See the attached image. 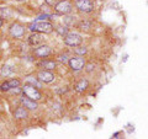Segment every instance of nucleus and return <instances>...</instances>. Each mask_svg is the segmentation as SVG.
Segmentation results:
<instances>
[{
    "label": "nucleus",
    "mask_w": 148,
    "mask_h": 139,
    "mask_svg": "<svg viewBox=\"0 0 148 139\" xmlns=\"http://www.w3.org/2000/svg\"><path fill=\"white\" fill-rule=\"evenodd\" d=\"M29 29L32 32H40V33H51L53 31V25L48 21L45 20H36L35 22H32Z\"/></svg>",
    "instance_id": "obj_1"
},
{
    "label": "nucleus",
    "mask_w": 148,
    "mask_h": 139,
    "mask_svg": "<svg viewBox=\"0 0 148 139\" xmlns=\"http://www.w3.org/2000/svg\"><path fill=\"white\" fill-rule=\"evenodd\" d=\"M22 91H24V95H26L27 97H30V99L35 101H38L42 99V95H41L40 90L37 87H35L34 85H25L22 87Z\"/></svg>",
    "instance_id": "obj_2"
},
{
    "label": "nucleus",
    "mask_w": 148,
    "mask_h": 139,
    "mask_svg": "<svg viewBox=\"0 0 148 139\" xmlns=\"http://www.w3.org/2000/svg\"><path fill=\"white\" fill-rule=\"evenodd\" d=\"M83 42V38L78 33H68L64 37V43L69 47H77V46H80V43Z\"/></svg>",
    "instance_id": "obj_3"
},
{
    "label": "nucleus",
    "mask_w": 148,
    "mask_h": 139,
    "mask_svg": "<svg viewBox=\"0 0 148 139\" xmlns=\"http://www.w3.org/2000/svg\"><path fill=\"white\" fill-rule=\"evenodd\" d=\"M56 11L58 14H62V15H68V14H71L72 10H73V6L72 4L67 1V0H62V1H59L56 4Z\"/></svg>",
    "instance_id": "obj_4"
},
{
    "label": "nucleus",
    "mask_w": 148,
    "mask_h": 139,
    "mask_svg": "<svg viewBox=\"0 0 148 139\" xmlns=\"http://www.w3.org/2000/svg\"><path fill=\"white\" fill-rule=\"evenodd\" d=\"M75 6L78 7V10L86 14H89L94 10V4H92L91 0H77Z\"/></svg>",
    "instance_id": "obj_5"
},
{
    "label": "nucleus",
    "mask_w": 148,
    "mask_h": 139,
    "mask_svg": "<svg viewBox=\"0 0 148 139\" xmlns=\"http://www.w3.org/2000/svg\"><path fill=\"white\" fill-rule=\"evenodd\" d=\"M69 63V67H71L72 70L74 72H79L83 69V67L85 65V62H84V59L80 58V57H75V58H71L68 61Z\"/></svg>",
    "instance_id": "obj_6"
},
{
    "label": "nucleus",
    "mask_w": 148,
    "mask_h": 139,
    "mask_svg": "<svg viewBox=\"0 0 148 139\" xmlns=\"http://www.w3.org/2000/svg\"><path fill=\"white\" fill-rule=\"evenodd\" d=\"M10 35L15 38H21L25 35V27L20 24H12L10 26Z\"/></svg>",
    "instance_id": "obj_7"
},
{
    "label": "nucleus",
    "mask_w": 148,
    "mask_h": 139,
    "mask_svg": "<svg viewBox=\"0 0 148 139\" xmlns=\"http://www.w3.org/2000/svg\"><path fill=\"white\" fill-rule=\"evenodd\" d=\"M20 84L21 82H20L18 79H11V80H9V81L3 82V84L0 85V90L1 91H9L11 89H15V87H18Z\"/></svg>",
    "instance_id": "obj_8"
},
{
    "label": "nucleus",
    "mask_w": 148,
    "mask_h": 139,
    "mask_svg": "<svg viewBox=\"0 0 148 139\" xmlns=\"http://www.w3.org/2000/svg\"><path fill=\"white\" fill-rule=\"evenodd\" d=\"M34 54L36 55V57L46 58V57H48V55L51 54V47H49V46L42 44V46H40L38 48H36L34 50Z\"/></svg>",
    "instance_id": "obj_9"
},
{
    "label": "nucleus",
    "mask_w": 148,
    "mask_h": 139,
    "mask_svg": "<svg viewBox=\"0 0 148 139\" xmlns=\"http://www.w3.org/2000/svg\"><path fill=\"white\" fill-rule=\"evenodd\" d=\"M21 104L25 106V108L31 110V111H34V110H36L37 107H38L37 104H36V101L30 99V97H27L26 95H24V96L21 97Z\"/></svg>",
    "instance_id": "obj_10"
},
{
    "label": "nucleus",
    "mask_w": 148,
    "mask_h": 139,
    "mask_svg": "<svg viewBox=\"0 0 148 139\" xmlns=\"http://www.w3.org/2000/svg\"><path fill=\"white\" fill-rule=\"evenodd\" d=\"M38 79H40L41 82H51V81H53L54 75L49 70L45 69V70H41L38 73Z\"/></svg>",
    "instance_id": "obj_11"
},
{
    "label": "nucleus",
    "mask_w": 148,
    "mask_h": 139,
    "mask_svg": "<svg viewBox=\"0 0 148 139\" xmlns=\"http://www.w3.org/2000/svg\"><path fill=\"white\" fill-rule=\"evenodd\" d=\"M43 36L42 33H40V32H35V33H32L30 37H29V44L31 46H38L43 42Z\"/></svg>",
    "instance_id": "obj_12"
},
{
    "label": "nucleus",
    "mask_w": 148,
    "mask_h": 139,
    "mask_svg": "<svg viewBox=\"0 0 148 139\" xmlns=\"http://www.w3.org/2000/svg\"><path fill=\"white\" fill-rule=\"evenodd\" d=\"M14 116H15V118H17V119L26 118L27 117V108H25V107H18V108H16Z\"/></svg>",
    "instance_id": "obj_13"
},
{
    "label": "nucleus",
    "mask_w": 148,
    "mask_h": 139,
    "mask_svg": "<svg viewBox=\"0 0 148 139\" xmlns=\"http://www.w3.org/2000/svg\"><path fill=\"white\" fill-rule=\"evenodd\" d=\"M88 85H89V82H88V80H85V79H82V80H79L75 84V90L78 92H83V91H85L86 90V87Z\"/></svg>",
    "instance_id": "obj_14"
},
{
    "label": "nucleus",
    "mask_w": 148,
    "mask_h": 139,
    "mask_svg": "<svg viewBox=\"0 0 148 139\" xmlns=\"http://www.w3.org/2000/svg\"><path fill=\"white\" fill-rule=\"evenodd\" d=\"M40 67L47 69V70H53V69L56 68V62H53V61H42L40 63Z\"/></svg>",
    "instance_id": "obj_15"
},
{
    "label": "nucleus",
    "mask_w": 148,
    "mask_h": 139,
    "mask_svg": "<svg viewBox=\"0 0 148 139\" xmlns=\"http://www.w3.org/2000/svg\"><path fill=\"white\" fill-rule=\"evenodd\" d=\"M12 16V11L9 7H0V18H10Z\"/></svg>",
    "instance_id": "obj_16"
},
{
    "label": "nucleus",
    "mask_w": 148,
    "mask_h": 139,
    "mask_svg": "<svg viewBox=\"0 0 148 139\" xmlns=\"http://www.w3.org/2000/svg\"><path fill=\"white\" fill-rule=\"evenodd\" d=\"M74 52L77 54H85L86 53V48L85 47H79V46H77L75 48H74Z\"/></svg>",
    "instance_id": "obj_17"
},
{
    "label": "nucleus",
    "mask_w": 148,
    "mask_h": 139,
    "mask_svg": "<svg viewBox=\"0 0 148 139\" xmlns=\"http://www.w3.org/2000/svg\"><path fill=\"white\" fill-rule=\"evenodd\" d=\"M79 29L80 30H88V29H90V22L82 21L80 24H79Z\"/></svg>",
    "instance_id": "obj_18"
},
{
    "label": "nucleus",
    "mask_w": 148,
    "mask_h": 139,
    "mask_svg": "<svg viewBox=\"0 0 148 139\" xmlns=\"http://www.w3.org/2000/svg\"><path fill=\"white\" fill-rule=\"evenodd\" d=\"M57 31H58V33L59 35H62V36H64V35H68V29H66V27H63V26H59V27H57Z\"/></svg>",
    "instance_id": "obj_19"
},
{
    "label": "nucleus",
    "mask_w": 148,
    "mask_h": 139,
    "mask_svg": "<svg viewBox=\"0 0 148 139\" xmlns=\"http://www.w3.org/2000/svg\"><path fill=\"white\" fill-rule=\"evenodd\" d=\"M27 81H30V82H32V85H36V87H41V82H38V81H37L36 80V79H35V80H34V79H31V76H29V78H27Z\"/></svg>",
    "instance_id": "obj_20"
},
{
    "label": "nucleus",
    "mask_w": 148,
    "mask_h": 139,
    "mask_svg": "<svg viewBox=\"0 0 148 139\" xmlns=\"http://www.w3.org/2000/svg\"><path fill=\"white\" fill-rule=\"evenodd\" d=\"M58 61H61L62 63H67L68 62V59H67V55H64V54H61L58 57Z\"/></svg>",
    "instance_id": "obj_21"
},
{
    "label": "nucleus",
    "mask_w": 148,
    "mask_h": 139,
    "mask_svg": "<svg viewBox=\"0 0 148 139\" xmlns=\"http://www.w3.org/2000/svg\"><path fill=\"white\" fill-rule=\"evenodd\" d=\"M9 73H11V68L10 67H4L3 68V74L4 75H8Z\"/></svg>",
    "instance_id": "obj_22"
},
{
    "label": "nucleus",
    "mask_w": 148,
    "mask_h": 139,
    "mask_svg": "<svg viewBox=\"0 0 148 139\" xmlns=\"http://www.w3.org/2000/svg\"><path fill=\"white\" fill-rule=\"evenodd\" d=\"M56 1H57V0H46V3H47V5H54L56 4Z\"/></svg>",
    "instance_id": "obj_23"
},
{
    "label": "nucleus",
    "mask_w": 148,
    "mask_h": 139,
    "mask_svg": "<svg viewBox=\"0 0 148 139\" xmlns=\"http://www.w3.org/2000/svg\"><path fill=\"white\" fill-rule=\"evenodd\" d=\"M1 25H3V21H1V18H0V27H1Z\"/></svg>",
    "instance_id": "obj_24"
},
{
    "label": "nucleus",
    "mask_w": 148,
    "mask_h": 139,
    "mask_svg": "<svg viewBox=\"0 0 148 139\" xmlns=\"http://www.w3.org/2000/svg\"><path fill=\"white\" fill-rule=\"evenodd\" d=\"M17 1H22V0H17Z\"/></svg>",
    "instance_id": "obj_25"
}]
</instances>
